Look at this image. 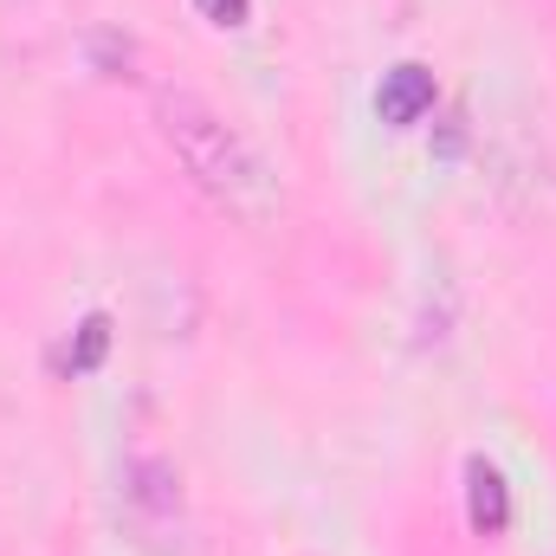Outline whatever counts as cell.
I'll list each match as a JSON object with an SVG mask.
<instances>
[{
	"label": "cell",
	"mask_w": 556,
	"mask_h": 556,
	"mask_svg": "<svg viewBox=\"0 0 556 556\" xmlns=\"http://www.w3.org/2000/svg\"><path fill=\"white\" fill-rule=\"evenodd\" d=\"M194 13H201L207 26H240V20L253 13V0H194Z\"/></svg>",
	"instance_id": "cell-7"
},
{
	"label": "cell",
	"mask_w": 556,
	"mask_h": 556,
	"mask_svg": "<svg viewBox=\"0 0 556 556\" xmlns=\"http://www.w3.org/2000/svg\"><path fill=\"white\" fill-rule=\"evenodd\" d=\"M124 505L137 525H181V472L162 453H130L124 459Z\"/></svg>",
	"instance_id": "cell-2"
},
{
	"label": "cell",
	"mask_w": 556,
	"mask_h": 556,
	"mask_svg": "<svg viewBox=\"0 0 556 556\" xmlns=\"http://www.w3.org/2000/svg\"><path fill=\"white\" fill-rule=\"evenodd\" d=\"M91 59H98V72H104V78H130L137 46H130V39H117V33H98V39H91Z\"/></svg>",
	"instance_id": "cell-6"
},
{
	"label": "cell",
	"mask_w": 556,
	"mask_h": 556,
	"mask_svg": "<svg viewBox=\"0 0 556 556\" xmlns=\"http://www.w3.org/2000/svg\"><path fill=\"white\" fill-rule=\"evenodd\" d=\"M466 518L479 538H498L511 525V492H505V472L492 459H466Z\"/></svg>",
	"instance_id": "cell-4"
},
{
	"label": "cell",
	"mask_w": 556,
	"mask_h": 556,
	"mask_svg": "<svg viewBox=\"0 0 556 556\" xmlns=\"http://www.w3.org/2000/svg\"><path fill=\"white\" fill-rule=\"evenodd\" d=\"M427 111H433V72H427V65H395V72H382L376 117H382L389 130H408Z\"/></svg>",
	"instance_id": "cell-3"
},
{
	"label": "cell",
	"mask_w": 556,
	"mask_h": 556,
	"mask_svg": "<svg viewBox=\"0 0 556 556\" xmlns=\"http://www.w3.org/2000/svg\"><path fill=\"white\" fill-rule=\"evenodd\" d=\"M155 124H162V142L175 149V162L188 168V181H194L214 207H227V214L247 220V227H273L278 220L285 194H278L273 162L240 137L207 98H194V91H181V85H175V91H155Z\"/></svg>",
	"instance_id": "cell-1"
},
{
	"label": "cell",
	"mask_w": 556,
	"mask_h": 556,
	"mask_svg": "<svg viewBox=\"0 0 556 556\" xmlns=\"http://www.w3.org/2000/svg\"><path fill=\"white\" fill-rule=\"evenodd\" d=\"M104 350H111V317H85V324H78V343L65 350V369L85 376V369L104 363Z\"/></svg>",
	"instance_id": "cell-5"
}]
</instances>
